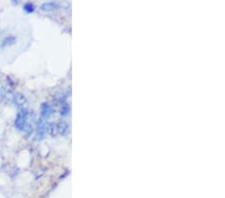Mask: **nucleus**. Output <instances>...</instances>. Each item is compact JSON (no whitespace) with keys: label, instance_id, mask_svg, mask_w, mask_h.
Segmentation results:
<instances>
[{"label":"nucleus","instance_id":"obj_6","mask_svg":"<svg viewBox=\"0 0 225 198\" xmlns=\"http://www.w3.org/2000/svg\"><path fill=\"white\" fill-rule=\"evenodd\" d=\"M15 41H16V38L13 37V36H9V37L3 39L2 41V47H6V46H9V45H12L15 43Z\"/></svg>","mask_w":225,"mask_h":198},{"label":"nucleus","instance_id":"obj_1","mask_svg":"<svg viewBox=\"0 0 225 198\" xmlns=\"http://www.w3.org/2000/svg\"><path fill=\"white\" fill-rule=\"evenodd\" d=\"M29 117H30L29 111L25 109V108H22V109L19 110V112L17 113V116L14 121L15 128L19 131L26 132L27 136H29L33 131V126H32V123L29 121Z\"/></svg>","mask_w":225,"mask_h":198},{"label":"nucleus","instance_id":"obj_3","mask_svg":"<svg viewBox=\"0 0 225 198\" xmlns=\"http://www.w3.org/2000/svg\"><path fill=\"white\" fill-rule=\"evenodd\" d=\"M40 113H41L42 119H47V118H49L51 115H52L53 109H52V107H51L49 104L46 103V102H44V103L41 104Z\"/></svg>","mask_w":225,"mask_h":198},{"label":"nucleus","instance_id":"obj_2","mask_svg":"<svg viewBox=\"0 0 225 198\" xmlns=\"http://www.w3.org/2000/svg\"><path fill=\"white\" fill-rule=\"evenodd\" d=\"M46 122L44 121V119H38L37 120V126H36V140H40L44 137V134L46 132Z\"/></svg>","mask_w":225,"mask_h":198},{"label":"nucleus","instance_id":"obj_7","mask_svg":"<svg viewBox=\"0 0 225 198\" xmlns=\"http://www.w3.org/2000/svg\"><path fill=\"white\" fill-rule=\"evenodd\" d=\"M24 10H25L27 13H31V12L34 11V6L31 3H26L25 5H24Z\"/></svg>","mask_w":225,"mask_h":198},{"label":"nucleus","instance_id":"obj_5","mask_svg":"<svg viewBox=\"0 0 225 198\" xmlns=\"http://www.w3.org/2000/svg\"><path fill=\"white\" fill-rule=\"evenodd\" d=\"M59 7V4L57 2H45L41 5V9L43 11H52Z\"/></svg>","mask_w":225,"mask_h":198},{"label":"nucleus","instance_id":"obj_4","mask_svg":"<svg viewBox=\"0 0 225 198\" xmlns=\"http://www.w3.org/2000/svg\"><path fill=\"white\" fill-rule=\"evenodd\" d=\"M13 100H14V103L17 105V106H20V107H24L25 105H27V99L24 95L22 94H15L14 97H13Z\"/></svg>","mask_w":225,"mask_h":198},{"label":"nucleus","instance_id":"obj_8","mask_svg":"<svg viewBox=\"0 0 225 198\" xmlns=\"http://www.w3.org/2000/svg\"><path fill=\"white\" fill-rule=\"evenodd\" d=\"M69 112V105L68 104H64L62 106V109H61V115H67Z\"/></svg>","mask_w":225,"mask_h":198}]
</instances>
